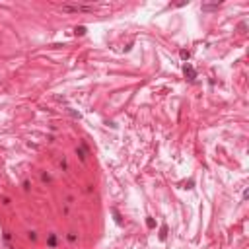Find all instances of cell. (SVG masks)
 <instances>
[{"label":"cell","mask_w":249,"mask_h":249,"mask_svg":"<svg viewBox=\"0 0 249 249\" xmlns=\"http://www.w3.org/2000/svg\"><path fill=\"white\" fill-rule=\"evenodd\" d=\"M165 237H167V226L164 224V226L160 228V241H164Z\"/></svg>","instance_id":"6"},{"label":"cell","mask_w":249,"mask_h":249,"mask_svg":"<svg viewBox=\"0 0 249 249\" xmlns=\"http://www.w3.org/2000/svg\"><path fill=\"white\" fill-rule=\"evenodd\" d=\"M146 226H148V228H154V226H156L154 218H146Z\"/></svg>","instance_id":"10"},{"label":"cell","mask_w":249,"mask_h":249,"mask_svg":"<svg viewBox=\"0 0 249 249\" xmlns=\"http://www.w3.org/2000/svg\"><path fill=\"white\" fill-rule=\"evenodd\" d=\"M47 245H49V247H56V235L55 234H51L47 237Z\"/></svg>","instance_id":"5"},{"label":"cell","mask_w":249,"mask_h":249,"mask_svg":"<svg viewBox=\"0 0 249 249\" xmlns=\"http://www.w3.org/2000/svg\"><path fill=\"white\" fill-rule=\"evenodd\" d=\"M183 74H185L187 80H195V78H197V70H195L191 64H185L183 66Z\"/></svg>","instance_id":"2"},{"label":"cell","mask_w":249,"mask_h":249,"mask_svg":"<svg viewBox=\"0 0 249 249\" xmlns=\"http://www.w3.org/2000/svg\"><path fill=\"white\" fill-rule=\"evenodd\" d=\"M41 179H43V181H51V175H47V173H43V175H41Z\"/></svg>","instance_id":"15"},{"label":"cell","mask_w":249,"mask_h":249,"mask_svg":"<svg viewBox=\"0 0 249 249\" xmlns=\"http://www.w3.org/2000/svg\"><path fill=\"white\" fill-rule=\"evenodd\" d=\"M179 55H181V58H183V61H187L189 56H191V53H189V51H185V49H183V51L179 53Z\"/></svg>","instance_id":"9"},{"label":"cell","mask_w":249,"mask_h":249,"mask_svg":"<svg viewBox=\"0 0 249 249\" xmlns=\"http://www.w3.org/2000/svg\"><path fill=\"white\" fill-rule=\"evenodd\" d=\"M76 154L80 156V160H82V162L86 160V148H84V146H80V148H76Z\"/></svg>","instance_id":"7"},{"label":"cell","mask_w":249,"mask_h":249,"mask_svg":"<svg viewBox=\"0 0 249 249\" xmlns=\"http://www.w3.org/2000/svg\"><path fill=\"white\" fill-rule=\"evenodd\" d=\"M245 27H247V24H245V22H241V24H240V31L243 33V31H245Z\"/></svg>","instance_id":"14"},{"label":"cell","mask_w":249,"mask_h":249,"mask_svg":"<svg viewBox=\"0 0 249 249\" xmlns=\"http://www.w3.org/2000/svg\"><path fill=\"white\" fill-rule=\"evenodd\" d=\"M76 240H78L76 234H74V232H70V234H68V241H76Z\"/></svg>","instance_id":"12"},{"label":"cell","mask_w":249,"mask_h":249,"mask_svg":"<svg viewBox=\"0 0 249 249\" xmlns=\"http://www.w3.org/2000/svg\"><path fill=\"white\" fill-rule=\"evenodd\" d=\"M68 113H70V115H72L74 119H80V113H78V111H74V109H68Z\"/></svg>","instance_id":"11"},{"label":"cell","mask_w":249,"mask_h":249,"mask_svg":"<svg viewBox=\"0 0 249 249\" xmlns=\"http://www.w3.org/2000/svg\"><path fill=\"white\" fill-rule=\"evenodd\" d=\"M111 212H113V216H115V222H117V224H119V226H121V224H123V220H121V216H119V212H117V208H113V210H111Z\"/></svg>","instance_id":"8"},{"label":"cell","mask_w":249,"mask_h":249,"mask_svg":"<svg viewBox=\"0 0 249 249\" xmlns=\"http://www.w3.org/2000/svg\"><path fill=\"white\" fill-rule=\"evenodd\" d=\"M220 8V2H214V4H202V10L204 12H212V10H218Z\"/></svg>","instance_id":"3"},{"label":"cell","mask_w":249,"mask_h":249,"mask_svg":"<svg viewBox=\"0 0 249 249\" xmlns=\"http://www.w3.org/2000/svg\"><path fill=\"white\" fill-rule=\"evenodd\" d=\"M94 6H84V4H62V12L66 14H92Z\"/></svg>","instance_id":"1"},{"label":"cell","mask_w":249,"mask_h":249,"mask_svg":"<svg viewBox=\"0 0 249 249\" xmlns=\"http://www.w3.org/2000/svg\"><path fill=\"white\" fill-rule=\"evenodd\" d=\"M86 33H88V27H86V25H76L74 27V35H86Z\"/></svg>","instance_id":"4"},{"label":"cell","mask_w":249,"mask_h":249,"mask_svg":"<svg viewBox=\"0 0 249 249\" xmlns=\"http://www.w3.org/2000/svg\"><path fill=\"white\" fill-rule=\"evenodd\" d=\"M29 240L35 241V240H37V234H35V232H29Z\"/></svg>","instance_id":"13"},{"label":"cell","mask_w":249,"mask_h":249,"mask_svg":"<svg viewBox=\"0 0 249 249\" xmlns=\"http://www.w3.org/2000/svg\"><path fill=\"white\" fill-rule=\"evenodd\" d=\"M247 198H249V191L245 189V191H243V201H247Z\"/></svg>","instance_id":"16"}]
</instances>
